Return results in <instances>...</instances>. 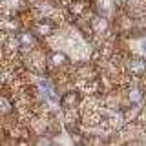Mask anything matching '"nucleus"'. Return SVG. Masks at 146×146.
<instances>
[{
  "mask_svg": "<svg viewBox=\"0 0 146 146\" xmlns=\"http://www.w3.org/2000/svg\"><path fill=\"white\" fill-rule=\"evenodd\" d=\"M130 68H131V70H133L135 73H143V71L146 70V66H144V62H143V60H133V62L130 64Z\"/></svg>",
  "mask_w": 146,
  "mask_h": 146,
  "instance_id": "1",
  "label": "nucleus"
},
{
  "mask_svg": "<svg viewBox=\"0 0 146 146\" xmlns=\"http://www.w3.org/2000/svg\"><path fill=\"white\" fill-rule=\"evenodd\" d=\"M75 100H77V95L75 93H68V95H64L62 104H64V106H71V102H75Z\"/></svg>",
  "mask_w": 146,
  "mask_h": 146,
  "instance_id": "2",
  "label": "nucleus"
},
{
  "mask_svg": "<svg viewBox=\"0 0 146 146\" xmlns=\"http://www.w3.org/2000/svg\"><path fill=\"white\" fill-rule=\"evenodd\" d=\"M93 26H95V29L97 31H102V29H106V20H102V18H95V22H93Z\"/></svg>",
  "mask_w": 146,
  "mask_h": 146,
  "instance_id": "3",
  "label": "nucleus"
},
{
  "mask_svg": "<svg viewBox=\"0 0 146 146\" xmlns=\"http://www.w3.org/2000/svg\"><path fill=\"white\" fill-rule=\"evenodd\" d=\"M38 29H40V33H42V35H48V33H51V31H49V29H51V27H49V24H46V26H40Z\"/></svg>",
  "mask_w": 146,
  "mask_h": 146,
  "instance_id": "4",
  "label": "nucleus"
},
{
  "mask_svg": "<svg viewBox=\"0 0 146 146\" xmlns=\"http://www.w3.org/2000/svg\"><path fill=\"white\" fill-rule=\"evenodd\" d=\"M64 60V55H60V53H58V55H53V62L55 64H60Z\"/></svg>",
  "mask_w": 146,
  "mask_h": 146,
  "instance_id": "5",
  "label": "nucleus"
},
{
  "mask_svg": "<svg viewBox=\"0 0 146 146\" xmlns=\"http://www.w3.org/2000/svg\"><path fill=\"white\" fill-rule=\"evenodd\" d=\"M143 51L146 53V40H144V42H143Z\"/></svg>",
  "mask_w": 146,
  "mask_h": 146,
  "instance_id": "6",
  "label": "nucleus"
}]
</instances>
